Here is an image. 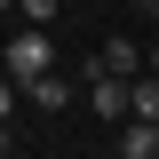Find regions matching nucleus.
Listing matches in <instances>:
<instances>
[{"label":"nucleus","instance_id":"obj_12","mask_svg":"<svg viewBox=\"0 0 159 159\" xmlns=\"http://www.w3.org/2000/svg\"><path fill=\"white\" fill-rule=\"evenodd\" d=\"M151 72H159V48H151Z\"/></svg>","mask_w":159,"mask_h":159},{"label":"nucleus","instance_id":"obj_1","mask_svg":"<svg viewBox=\"0 0 159 159\" xmlns=\"http://www.w3.org/2000/svg\"><path fill=\"white\" fill-rule=\"evenodd\" d=\"M88 103H96V119L127 127V119H135V80H119V72H103V64H88Z\"/></svg>","mask_w":159,"mask_h":159},{"label":"nucleus","instance_id":"obj_2","mask_svg":"<svg viewBox=\"0 0 159 159\" xmlns=\"http://www.w3.org/2000/svg\"><path fill=\"white\" fill-rule=\"evenodd\" d=\"M48 72H56V40L40 32V24H24L8 40V80H48Z\"/></svg>","mask_w":159,"mask_h":159},{"label":"nucleus","instance_id":"obj_10","mask_svg":"<svg viewBox=\"0 0 159 159\" xmlns=\"http://www.w3.org/2000/svg\"><path fill=\"white\" fill-rule=\"evenodd\" d=\"M8 8H24V0H0V16H8Z\"/></svg>","mask_w":159,"mask_h":159},{"label":"nucleus","instance_id":"obj_8","mask_svg":"<svg viewBox=\"0 0 159 159\" xmlns=\"http://www.w3.org/2000/svg\"><path fill=\"white\" fill-rule=\"evenodd\" d=\"M16 103H24V88H16V80H0V127L16 119Z\"/></svg>","mask_w":159,"mask_h":159},{"label":"nucleus","instance_id":"obj_11","mask_svg":"<svg viewBox=\"0 0 159 159\" xmlns=\"http://www.w3.org/2000/svg\"><path fill=\"white\" fill-rule=\"evenodd\" d=\"M135 8H151V16H159V0H135Z\"/></svg>","mask_w":159,"mask_h":159},{"label":"nucleus","instance_id":"obj_5","mask_svg":"<svg viewBox=\"0 0 159 159\" xmlns=\"http://www.w3.org/2000/svg\"><path fill=\"white\" fill-rule=\"evenodd\" d=\"M119 159H159V127L151 119H127L119 127Z\"/></svg>","mask_w":159,"mask_h":159},{"label":"nucleus","instance_id":"obj_4","mask_svg":"<svg viewBox=\"0 0 159 159\" xmlns=\"http://www.w3.org/2000/svg\"><path fill=\"white\" fill-rule=\"evenodd\" d=\"M103 72H119V80H143V64H151V56H143V48H135V40H111V48H103Z\"/></svg>","mask_w":159,"mask_h":159},{"label":"nucleus","instance_id":"obj_9","mask_svg":"<svg viewBox=\"0 0 159 159\" xmlns=\"http://www.w3.org/2000/svg\"><path fill=\"white\" fill-rule=\"evenodd\" d=\"M8 151H16V135H8V127H0V159H8Z\"/></svg>","mask_w":159,"mask_h":159},{"label":"nucleus","instance_id":"obj_3","mask_svg":"<svg viewBox=\"0 0 159 159\" xmlns=\"http://www.w3.org/2000/svg\"><path fill=\"white\" fill-rule=\"evenodd\" d=\"M16 88H24L32 111H64V103H72V80H56V72H48V80H16Z\"/></svg>","mask_w":159,"mask_h":159},{"label":"nucleus","instance_id":"obj_7","mask_svg":"<svg viewBox=\"0 0 159 159\" xmlns=\"http://www.w3.org/2000/svg\"><path fill=\"white\" fill-rule=\"evenodd\" d=\"M16 16H24V24H40V32H48V16H56V0H24Z\"/></svg>","mask_w":159,"mask_h":159},{"label":"nucleus","instance_id":"obj_6","mask_svg":"<svg viewBox=\"0 0 159 159\" xmlns=\"http://www.w3.org/2000/svg\"><path fill=\"white\" fill-rule=\"evenodd\" d=\"M135 119H151V127H159V80H135Z\"/></svg>","mask_w":159,"mask_h":159}]
</instances>
